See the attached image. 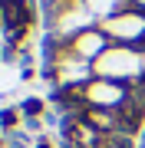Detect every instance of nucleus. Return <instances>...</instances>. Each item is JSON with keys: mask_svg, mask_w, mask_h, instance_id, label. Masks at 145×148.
Here are the masks:
<instances>
[{"mask_svg": "<svg viewBox=\"0 0 145 148\" xmlns=\"http://www.w3.org/2000/svg\"><path fill=\"white\" fill-rule=\"evenodd\" d=\"M115 115H119V132L122 135H135L142 128V119H145V106H142V99H139V92H132L129 99L122 102V106L115 109Z\"/></svg>", "mask_w": 145, "mask_h": 148, "instance_id": "obj_3", "label": "nucleus"}, {"mask_svg": "<svg viewBox=\"0 0 145 148\" xmlns=\"http://www.w3.org/2000/svg\"><path fill=\"white\" fill-rule=\"evenodd\" d=\"M36 148H53V145H49V142H36Z\"/></svg>", "mask_w": 145, "mask_h": 148, "instance_id": "obj_6", "label": "nucleus"}, {"mask_svg": "<svg viewBox=\"0 0 145 148\" xmlns=\"http://www.w3.org/2000/svg\"><path fill=\"white\" fill-rule=\"evenodd\" d=\"M132 95L129 86L115 82V79H102V76H96V79L86 82V106L89 109H119L125 99Z\"/></svg>", "mask_w": 145, "mask_h": 148, "instance_id": "obj_1", "label": "nucleus"}, {"mask_svg": "<svg viewBox=\"0 0 145 148\" xmlns=\"http://www.w3.org/2000/svg\"><path fill=\"white\" fill-rule=\"evenodd\" d=\"M23 112H27V115H40V112H43V102L40 99H27L23 102Z\"/></svg>", "mask_w": 145, "mask_h": 148, "instance_id": "obj_4", "label": "nucleus"}, {"mask_svg": "<svg viewBox=\"0 0 145 148\" xmlns=\"http://www.w3.org/2000/svg\"><path fill=\"white\" fill-rule=\"evenodd\" d=\"M109 46H112V40L102 33V27H86V30H79V33L69 36V53L86 59V63H96Z\"/></svg>", "mask_w": 145, "mask_h": 148, "instance_id": "obj_2", "label": "nucleus"}, {"mask_svg": "<svg viewBox=\"0 0 145 148\" xmlns=\"http://www.w3.org/2000/svg\"><path fill=\"white\" fill-rule=\"evenodd\" d=\"M0 125H3V128H13V125H16V112H13V109L0 112Z\"/></svg>", "mask_w": 145, "mask_h": 148, "instance_id": "obj_5", "label": "nucleus"}]
</instances>
